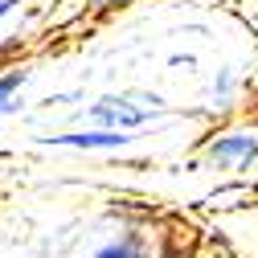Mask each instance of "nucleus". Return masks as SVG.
Listing matches in <instances>:
<instances>
[{"mask_svg": "<svg viewBox=\"0 0 258 258\" xmlns=\"http://www.w3.org/2000/svg\"><path fill=\"white\" fill-rule=\"evenodd\" d=\"M90 119L103 123V127H119V132H132V127H144L148 123V111L127 103V99H115V94H107V99H99L90 107Z\"/></svg>", "mask_w": 258, "mask_h": 258, "instance_id": "f03ea898", "label": "nucleus"}, {"mask_svg": "<svg viewBox=\"0 0 258 258\" xmlns=\"http://www.w3.org/2000/svg\"><path fill=\"white\" fill-rule=\"evenodd\" d=\"M45 144H57V148H78V152H115V148H127V144H132V136L119 132V127H99V132L49 136Z\"/></svg>", "mask_w": 258, "mask_h": 258, "instance_id": "7ed1b4c3", "label": "nucleus"}, {"mask_svg": "<svg viewBox=\"0 0 258 258\" xmlns=\"http://www.w3.org/2000/svg\"><path fill=\"white\" fill-rule=\"evenodd\" d=\"M90 5H119V0H90Z\"/></svg>", "mask_w": 258, "mask_h": 258, "instance_id": "423d86ee", "label": "nucleus"}, {"mask_svg": "<svg viewBox=\"0 0 258 258\" xmlns=\"http://www.w3.org/2000/svg\"><path fill=\"white\" fill-rule=\"evenodd\" d=\"M90 258H148V242L140 234H119L107 246H99Z\"/></svg>", "mask_w": 258, "mask_h": 258, "instance_id": "20e7f679", "label": "nucleus"}, {"mask_svg": "<svg viewBox=\"0 0 258 258\" xmlns=\"http://www.w3.org/2000/svg\"><path fill=\"white\" fill-rule=\"evenodd\" d=\"M13 9H17V0H0V21H5V17L13 13Z\"/></svg>", "mask_w": 258, "mask_h": 258, "instance_id": "39448f33", "label": "nucleus"}, {"mask_svg": "<svg viewBox=\"0 0 258 258\" xmlns=\"http://www.w3.org/2000/svg\"><path fill=\"white\" fill-rule=\"evenodd\" d=\"M258 164V132H221L205 144V168L213 172H246Z\"/></svg>", "mask_w": 258, "mask_h": 258, "instance_id": "f257e3e1", "label": "nucleus"}]
</instances>
